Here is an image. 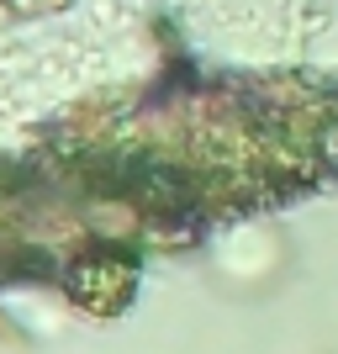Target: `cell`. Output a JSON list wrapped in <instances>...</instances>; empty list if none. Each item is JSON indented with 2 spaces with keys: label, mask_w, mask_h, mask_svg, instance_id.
Segmentation results:
<instances>
[{
  "label": "cell",
  "mask_w": 338,
  "mask_h": 354,
  "mask_svg": "<svg viewBox=\"0 0 338 354\" xmlns=\"http://www.w3.org/2000/svg\"><path fill=\"white\" fill-rule=\"evenodd\" d=\"M69 191L122 207L153 238L275 207L338 169V80L317 69L212 74L37 153Z\"/></svg>",
  "instance_id": "6da1fadb"
}]
</instances>
